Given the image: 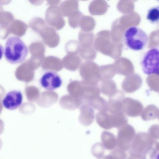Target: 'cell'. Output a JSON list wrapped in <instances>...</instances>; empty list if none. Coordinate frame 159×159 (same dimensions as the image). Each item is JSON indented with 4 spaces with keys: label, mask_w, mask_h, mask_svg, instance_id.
<instances>
[{
    "label": "cell",
    "mask_w": 159,
    "mask_h": 159,
    "mask_svg": "<svg viewBox=\"0 0 159 159\" xmlns=\"http://www.w3.org/2000/svg\"><path fill=\"white\" fill-rule=\"evenodd\" d=\"M148 135L155 140L159 139V125H154L151 126L148 130Z\"/></svg>",
    "instance_id": "cell-16"
},
{
    "label": "cell",
    "mask_w": 159,
    "mask_h": 159,
    "mask_svg": "<svg viewBox=\"0 0 159 159\" xmlns=\"http://www.w3.org/2000/svg\"><path fill=\"white\" fill-rule=\"evenodd\" d=\"M105 148L102 143H97L93 145L91 148V153L95 157L99 158L103 156Z\"/></svg>",
    "instance_id": "cell-14"
},
{
    "label": "cell",
    "mask_w": 159,
    "mask_h": 159,
    "mask_svg": "<svg viewBox=\"0 0 159 159\" xmlns=\"http://www.w3.org/2000/svg\"><path fill=\"white\" fill-rule=\"evenodd\" d=\"M136 136L135 129L131 125L127 124L118 129L117 142L119 148L124 151H129Z\"/></svg>",
    "instance_id": "cell-5"
},
{
    "label": "cell",
    "mask_w": 159,
    "mask_h": 159,
    "mask_svg": "<svg viewBox=\"0 0 159 159\" xmlns=\"http://www.w3.org/2000/svg\"><path fill=\"white\" fill-rule=\"evenodd\" d=\"M102 144L105 149L113 150L117 146V139L114 134L107 131L103 132L101 135Z\"/></svg>",
    "instance_id": "cell-9"
},
{
    "label": "cell",
    "mask_w": 159,
    "mask_h": 159,
    "mask_svg": "<svg viewBox=\"0 0 159 159\" xmlns=\"http://www.w3.org/2000/svg\"><path fill=\"white\" fill-rule=\"evenodd\" d=\"M158 150L159 151V143H158Z\"/></svg>",
    "instance_id": "cell-21"
},
{
    "label": "cell",
    "mask_w": 159,
    "mask_h": 159,
    "mask_svg": "<svg viewBox=\"0 0 159 159\" xmlns=\"http://www.w3.org/2000/svg\"><path fill=\"white\" fill-rule=\"evenodd\" d=\"M158 143L148 133H138L130 149V155L139 159H155L159 151Z\"/></svg>",
    "instance_id": "cell-1"
},
{
    "label": "cell",
    "mask_w": 159,
    "mask_h": 159,
    "mask_svg": "<svg viewBox=\"0 0 159 159\" xmlns=\"http://www.w3.org/2000/svg\"><path fill=\"white\" fill-rule=\"evenodd\" d=\"M115 159H126L127 156L125 151L120 148H115L110 153Z\"/></svg>",
    "instance_id": "cell-15"
},
{
    "label": "cell",
    "mask_w": 159,
    "mask_h": 159,
    "mask_svg": "<svg viewBox=\"0 0 159 159\" xmlns=\"http://www.w3.org/2000/svg\"><path fill=\"white\" fill-rule=\"evenodd\" d=\"M112 128L120 129L128 124V119L123 112L116 114H111Z\"/></svg>",
    "instance_id": "cell-11"
},
{
    "label": "cell",
    "mask_w": 159,
    "mask_h": 159,
    "mask_svg": "<svg viewBox=\"0 0 159 159\" xmlns=\"http://www.w3.org/2000/svg\"><path fill=\"white\" fill-rule=\"evenodd\" d=\"M29 52L26 44L18 36L9 37L6 42L5 57L11 64L21 63L25 61Z\"/></svg>",
    "instance_id": "cell-2"
},
{
    "label": "cell",
    "mask_w": 159,
    "mask_h": 159,
    "mask_svg": "<svg viewBox=\"0 0 159 159\" xmlns=\"http://www.w3.org/2000/svg\"><path fill=\"white\" fill-rule=\"evenodd\" d=\"M155 159H159V151L157 152L156 157H155Z\"/></svg>",
    "instance_id": "cell-19"
},
{
    "label": "cell",
    "mask_w": 159,
    "mask_h": 159,
    "mask_svg": "<svg viewBox=\"0 0 159 159\" xmlns=\"http://www.w3.org/2000/svg\"><path fill=\"white\" fill-rule=\"evenodd\" d=\"M4 53V48L0 44V60L2 58Z\"/></svg>",
    "instance_id": "cell-18"
},
{
    "label": "cell",
    "mask_w": 159,
    "mask_h": 159,
    "mask_svg": "<svg viewBox=\"0 0 159 159\" xmlns=\"http://www.w3.org/2000/svg\"><path fill=\"white\" fill-rule=\"evenodd\" d=\"M96 122L101 128L104 129H113L111 123V114L107 112H100L96 115Z\"/></svg>",
    "instance_id": "cell-10"
},
{
    "label": "cell",
    "mask_w": 159,
    "mask_h": 159,
    "mask_svg": "<svg viewBox=\"0 0 159 159\" xmlns=\"http://www.w3.org/2000/svg\"><path fill=\"white\" fill-rule=\"evenodd\" d=\"M158 115V110L157 107H148L142 113L141 117L144 121H146L156 119Z\"/></svg>",
    "instance_id": "cell-12"
},
{
    "label": "cell",
    "mask_w": 159,
    "mask_h": 159,
    "mask_svg": "<svg viewBox=\"0 0 159 159\" xmlns=\"http://www.w3.org/2000/svg\"><path fill=\"white\" fill-rule=\"evenodd\" d=\"M147 19L153 24L159 22V6L153 7L148 10Z\"/></svg>",
    "instance_id": "cell-13"
},
{
    "label": "cell",
    "mask_w": 159,
    "mask_h": 159,
    "mask_svg": "<svg viewBox=\"0 0 159 159\" xmlns=\"http://www.w3.org/2000/svg\"><path fill=\"white\" fill-rule=\"evenodd\" d=\"M128 159H139L138 158H137L134 157H131V156H130V157H129V158H128Z\"/></svg>",
    "instance_id": "cell-20"
},
{
    "label": "cell",
    "mask_w": 159,
    "mask_h": 159,
    "mask_svg": "<svg viewBox=\"0 0 159 159\" xmlns=\"http://www.w3.org/2000/svg\"><path fill=\"white\" fill-rule=\"evenodd\" d=\"M158 119H159V113L158 117Z\"/></svg>",
    "instance_id": "cell-22"
},
{
    "label": "cell",
    "mask_w": 159,
    "mask_h": 159,
    "mask_svg": "<svg viewBox=\"0 0 159 159\" xmlns=\"http://www.w3.org/2000/svg\"><path fill=\"white\" fill-rule=\"evenodd\" d=\"M23 96L19 91L13 90L7 93L3 99V106L7 110H14L22 105Z\"/></svg>",
    "instance_id": "cell-7"
},
{
    "label": "cell",
    "mask_w": 159,
    "mask_h": 159,
    "mask_svg": "<svg viewBox=\"0 0 159 159\" xmlns=\"http://www.w3.org/2000/svg\"><path fill=\"white\" fill-rule=\"evenodd\" d=\"M123 38L125 45L134 51L143 49L148 41V36L146 33L135 26L127 29L123 34Z\"/></svg>",
    "instance_id": "cell-3"
},
{
    "label": "cell",
    "mask_w": 159,
    "mask_h": 159,
    "mask_svg": "<svg viewBox=\"0 0 159 159\" xmlns=\"http://www.w3.org/2000/svg\"><path fill=\"white\" fill-rule=\"evenodd\" d=\"M94 117L93 109L89 106H84L80 110L79 117V122L83 126H90L94 121Z\"/></svg>",
    "instance_id": "cell-8"
},
{
    "label": "cell",
    "mask_w": 159,
    "mask_h": 159,
    "mask_svg": "<svg viewBox=\"0 0 159 159\" xmlns=\"http://www.w3.org/2000/svg\"><path fill=\"white\" fill-rule=\"evenodd\" d=\"M40 83L42 87L45 89L52 91L61 87L62 80L56 72L48 71L41 77Z\"/></svg>",
    "instance_id": "cell-6"
},
{
    "label": "cell",
    "mask_w": 159,
    "mask_h": 159,
    "mask_svg": "<svg viewBox=\"0 0 159 159\" xmlns=\"http://www.w3.org/2000/svg\"><path fill=\"white\" fill-rule=\"evenodd\" d=\"M98 159H115L111 156V155H107L106 156H103V157H101L99 158Z\"/></svg>",
    "instance_id": "cell-17"
},
{
    "label": "cell",
    "mask_w": 159,
    "mask_h": 159,
    "mask_svg": "<svg viewBox=\"0 0 159 159\" xmlns=\"http://www.w3.org/2000/svg\"><path fill=\"white\" fill-rule=\"evenodd\" d=\"M141 65L145 74L159 75V49L152 48L147 51L142 59Z\"/></svg>",
    "instance_id": "cell-4"
}]
</instances>
